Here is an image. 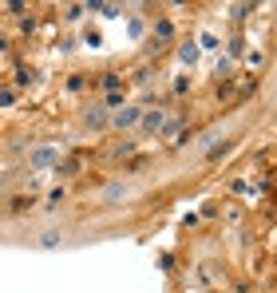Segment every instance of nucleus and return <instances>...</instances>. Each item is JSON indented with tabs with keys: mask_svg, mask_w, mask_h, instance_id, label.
I'll use <instances>...</instances> for the list:
<instances>
[{
	"mask_svg": "<svg viewBox=\"0 0 277 293\" xmlns=\"http://www.w3.org/2000/svg\"><path fill=\"white\" fill-rule=\"evenodd\" d=\"M123 194H127V186H123V182H115V186H107V190H103V198H107V202L123 198Z\"/></svg>",
	"mask_w": 277,
	"mask_h": 293,
	"instance_id": "4",
	"label": "nucleus"
},
{
	"mask_svg": "<svg viewBox=\"0 0 277 293\" xmlns=\"http://www.w3.org/2000/svg\"><path fill=\"white\" fill-rule=\"evenodd\" d=\"M111 123H115V127H135V123H139V107H123Z\"/></svg>",
	"mask_w": 277,
	"mask_h": 293,
	"instance_id": "1",
	"label": "nucleus"
},
{
	"mask_svg": "<svg viewBox=\"0 0 277 293\" xmlns=\"http://www.w3.org/2000/svg\"><path fill=\"white\" fill-rule=\"evenodd\" d=\"M139 119H143V127H147V131H159V127L166 123L163 111H155V115H139Z\"/></svg>",
	"mask_w": 277,
	"mask_h": 293,
	"instance_id": "2",
	"label": "nucleus"
},
{
	"mask_svg": "<svg viewBox=\"0 0 277 293\" xmlns=\"http://www.w3.org/2000/svg\"><path fill=\"white\" fill-rule=\"evenodd\" d=\"M178 59H182V63H194V59H198V48H194V44H182V48H178Z\"/></svg>",
	"mask_w": 277,
	"mask_h": 293,
	"instance_id": "3",
	"label": "nucleus"
}]
</instances>
